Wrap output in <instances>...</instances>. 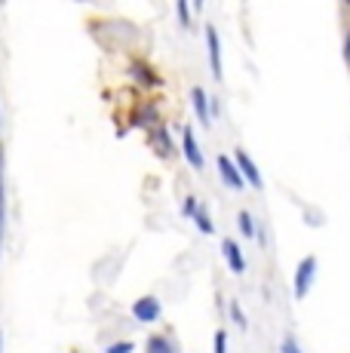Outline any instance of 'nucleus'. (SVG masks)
I'll list each match as a JSON object with an SVG mask.
<instances>
[{"label":"nucleus","instance_id":"obj_22","mask_svg":"<svg viewBox=\"0 0 350 353\" xmlns=\"http://www.w3.org/2000/svg\"><path fill=\"white\" fill-rule=\"evenodd\" d=\"M0 353H3V332H0Z\"/></svg>","mask_w":350,"mask_h":353},{"label":"nucleus","instance_id":"obj_4","mask_svg":"<svg viewBox=\"0 0 350 353\" xmlns=\"http://www.w3.org/2000/svg\"><path fill=\"white\" fill-rule=\"evenodd\" d=\"M181 154H185V160L191 163L194 169H206V157H203V151H200V145H197V132H194L191 126H185L181 129Z\"/></svg>","mask_w":350,"mask_h":353},{"label":"nucleus","instance_id":"obj_21","mask_svg":"<svg viewBox=\"0 0 350 353\" xmlns=\"http://www.w3.org/2000/svg\"><path fill=\"white\" fill-rule=\"evenodd\" d=\"M280 353H301V347H298V341H295L292 335H286L282 338V344H280Z\"/></svg>","mask_w":350,"mask_h":353},{"label":"nucleus","instance_id":"obj_6","mask_svg":"<svg viewBox=\"0 0 350 353\" xmlns=\"http://www.w3.org/2000/svg\"><path fill=\"white\" fill-rule=\"evenodd\" d=\"M218 175H221V181H225L231 191H243L246 188V179H243V172L237 169V163H234L231 157H225V154H218Z\"/></svg>","mask_w":350,"mask_h":353},{"label":"nucleus","instance_id":"obj_1","mask_svg":"<svg viewBox=\"0 0 350 353\" xmlns=\"http://www.w3.org/2000/svg\"><path fill=\"white\" fill-rule=\"evenodd\" d=\"M316 255H305L298 261V268H295V298H305L307 292H311V286H313V276H316Z\"/></svg>","mask_w":350,"mask_h":353},{"label":"nucleus","instance_id":"obj_16","mask_svg":"<svg viewBox=\"0 0 350 353\" xmlns=\"http://www.w3.org/2000/svg\"><path fill=\"white\" fill-rule=\"evenodd\" d=\"M227 314H231V323L240 325V329H246V325H249L243 307H240V301H227Z\"/></svg>","mask_w":350,"mask_h":353},{"label":"nucleus","instance_id":"obj_10","mask_svg":"<svg viewBox=\"0 0 350 353\" xmlns=\"http://www.w3.org/2000/svg\"><path fill=\"white\" fill-rule=\"evenodd\" d=\"M191 105H194V114H197V120L203 126H209V120H212V99L206 96V90L203 86H194L191 90Z\"/></svg>","mask_w":350,"mask_h":353},{"label":"nucleus","instance_id":"obj_3","mask_svg":"<svg viewBox=\"0 0 350 353\" xmlns=\"http://www.w3.org/2000/svg\"><path fill=\"white\" fill-rule=\"evenodd\" d=\"M234 163H237V169L243 172V179H246L249 188H255V191H265V179H261V172H258V166H255V160L249 157L243 148H237V151H234Z\"/></svg>","mask_w":350,"mask_h":353},{"label":"nucleus","instance_id":"obj_9","mask_svg":"<svg viewBox=\"0 0 350 353\" xmlns=\"http://www.w3.org/2000/svg\"><path fill=\"white\" fill-rule=\"evenodd\" d=\"M221 252H225V261H227V268H231V274H237V276L246 274V255L237 240H225L221 243Z\"/></svg>","mask_w":350,"mask_h":353},{"label":"nucleus","instance_id":"obj_20","mask_svg":"<svg viewBox=\"0 0 350 353\" xmlns=\"http://www.w3.org/2000/svg\"><path fill=\"white\" fill-rule=\"evenodd\" d=\"M200 209V200L197 196H185V203H181V212L187 215V219H194V212Z\"/></svg>","mask_w":350,"mask_h":353},{"label":"nucleus","instance_id":"obj_14","mask_svg":"<svg viewBox=\"0 0 350 353\" xmlns=\"http://www.w3.org/2000/svg\"><path fill=\"white\" fill-rule=\"evenodd\" d=\"M194 225H197V230H200V234H212V230H215V225H212V219H209V209H206V206H200L197 209V212H194Z\"/></svg>","mask_w":350,"mask_h":353},{"label":"nucleus","instance_id":"obj_8","mask_svg":"<svg viewBox=\"0 0 350 353\" xmlns=\"http://www.w3.org/2000/svg\"><path fill=\"white\" fill-rule=\"evenodd\" d=\"M130 77L141 86H163V77H160L147 62H141V59H132L130 62Z\"/></svg>","mask_w":350,"mask_h":353},{"label":"nucleus","instance_id":"obj_2","mask_svg":"<svg viewBox=\"0 0 350 353\" xmlns=\"http://www.w3.org/2000/svg\"><path fill=\"white\" fill-rule=\"evenodd\" d=\"M160 314H163V304H160V298L141 295V298L132 301V320H138V323H157Z\"/></svg>","mask_w":350,"mask_h":353},{"label":"nucleus","instance_id":"obj_12","mask_svg":"<svg viewBox=\"0 0 350 353\" xmlns=\"http://www.w3.org/2000/svg\"><path fill=\"white\" fill-rule=\"evenodd\" d=\"M145 353H178V344L166 332H157V335H151L145 341Z\"/></svg>","mask_w":350,"mask_h":353},{"label":"nucleus","instance_id":"obj_7","mask_svg":"<svg viewBox=\"0 0 350 353\" xmlns=\"http://www.w3.org/2000/svg\"><path fill=\"white\" fill-rule=\"evenodd\" d=\"M147 145L154 148V151L160 154V157H175V145H172V139H169V129H166V123H160V126H154L151 132H147Z\"/></svg>","mask_w":350,"mask_h":353},{"label":"nucleus","instance_id":"obj_19","mask_svg":"<svg viewBox=\"0 0 350 353\" xmlns=\"http://www.w3.org/2000/svg\"><path fill=\"white\" fill-rule=\"evenodd\" d=\"M175 12H178V22L185 25V28H191V6H187L185 0H181L178 6H175Z\"/></svg>","mask_w":350,"mask_h":353},{"label":"nucleus","instance_id":"obj_15","mask_svg":"<svg viewBox=\"0 0 350 353\" xmlns=\"http://www.w3.org/2000/svg\"><path fill=\"white\" fill-rule=\"evenodd\" d=\"M237 225H240V230H243V236H249V240H252V236H258V228H255V219L246 212V209L237 215Z\"/></svg>","mask_w":350,"mask_h":353},{"label":"nucleus","instance_id":"obj_13","mask_svg":"<svg viewBox=\"0 0 350 353\" xmlns=\"http://www.w3.org/2000/svg\"><path fill=\"white\" fill-rule=\"evenodd\" d=\"M341 12H344V37H341V56H344V65L350 68V0L341 3Z\"/></svg>","mask_w":350,"mask_h":353},{"label":"nucleus","instance_id":"obj_17","mask_svg":"<svg viewBox=\"0 0 350 353\" xmlns=\"http://www.w3.org/2000/svg\"><path fill=\"white\" fill-rule=\"evenodd\" d=\"M105 353H136V341H114L105 347Z\"/></svg>","mask_w":350,"mask_h":353},{"label":"nucleus","instance_id":"obj_5","mask_svg":"<svg viewBox=\"0 0 350 353\" xmlns=\"http://www.w3.org/2000/svg\"><path fill=\"white\" fill-rule=\"evenodd\" d=\"M206 50H209V68H212V77L221 80L225 77V65H221V37L215 25H206Z\"/></svg>","mask_w":350,"mask_h":353},{"label":"nucleus","instance_id":"obj_11","mask_svg":"<svg viewBox=\"0 0 350 353\" xmlns=\"http://www.w3.org/2000/svg\"><path fill=\"white\" fill-rule=\"evenodd\" d=\"M6 236V157H3V135H0V252Z\"/></svg>","mask_w":350,"mask_h":353},{"label":"nucleus","instance_id":"obj_18","mask_svg":"<svg viewBox=\"0 0 350 353\" xmlns=\"http://www.w3.org/2000/svg\"><path fill=\"white\" fill-rule=\"evenodd\" d=\"M212 350H215V353H227V332H225V329H215Z\"/></svg>","mask_w":350,"mask_h":353}]
</instances>
